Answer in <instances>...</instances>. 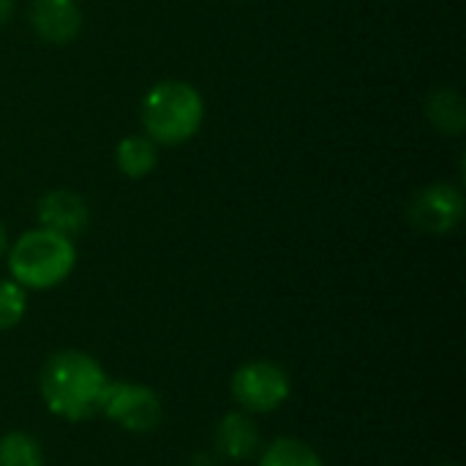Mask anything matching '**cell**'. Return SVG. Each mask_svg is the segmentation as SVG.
Instances as JSON below:
<instances>
[{"instance_id": "cell-10", "label": "cell", "mask_w": 466, "mask_h": 466, "mask_svg": "<svg viewBox=\"0 0 466 466\" xmlns=\"http://www.w3.org/2000/svg\"><path fill=\"white\" fill-rule=\"evenodd\" d=\"M426 117L442 137H461L466 131V101L456 87H437L426 98Z\"/></svg>"}, {"instance_id": "cell-13", "label": "cell", "mask_w": 466, "mask_h": 466, "mask_svg": "<svg viewBox=\"0 0 466 466\" xmlns=\"http://www.w3.org/2000/svg\"><path fill=\"white\" fill-rule=\"evenodd\" d=\"M0 466H44L41 442L25 431H8L0 437Z\"/></svg>"}, {"instance_id": "cell-4", "label": "cell", "mask_w": 466, "mask_h": 466, "mask_svg": "<svg viewBox=\"0 0 466 466\" xmlns=\"http://www.w3.org/2000/svg\"><path fill=\"white\" fill-rule=\"evenodd\" d=\"M98 412L115 426H120L123 431L150 434L161 426L164 404L161 396L147 385L128 382V380H117V382L109 380L101 393Z\"/></svg>"}, {"instance_id": "cell-8", "label": "cell", "mask_w": 466, "mask_h": 466, "mask_svg": "<svg viewBox=\"0 0 466 466\" xmlns=\"http://www.w3.org/2000/svg\"><path fill=\"white\" fill-rule=\"evenodd\" d=\"M38 227H46L66 238H79L90 224V208L82 194L71 188H52L35 205Z\"/></svg>"}, {"instance_id": "cell-2", "label": "cell", "mask_w": 466, "mask_h": 466, "mask_svg": "<svg viewBox=\"0 0 466 466\" xmlns=\"http://www.w3.org/2000/svg\"><path fill=\"white\" fill-rule=\"evenodd\" d=\"M139 120L145 137H150L156 145L177 147L199 134L205 123V98L191 82L161 79L142 96Z\"/></svg>"}, {"instance_id": "cell-15", "label": "cell", "mask_w": 466, "mask_h": 466, "mask_svg": "<svg viewBox=\"0 0 466 466\" xmlns=\"http://www.w3.org/2000/svg\"><path fill=\"white\" fill-rule=\"evenodd\" d=\"M14 16V0H0V27Z\"/></svg>"}, {"instance_id": "cell-6", "label": "cell", "mask_w": 466, "mask_h": 466, "mask_svg": "<svg viewBox=\"0 0 466 466\" xmlns=\"http://www.w3.org/2000/svg\"><path fill=\"white\" fill-rule=\"evenodd\" d=\"M464 191L453 183H429L410 202V224L426 235H451L464 221Z\"/></svg>"}, {"instance_id": "cell-1", "label": "cell", "mask_w": 466, "mask_h": 466, "mask_svg": "<svg viewBox=\"0 0 466 466\" xmlns=\"http://www.w3.org/2000/svg\"><path fill=\"white\" fill-rule=\"evenodd\" d=\"M109 377L104 366L82 350H60L46 358L38 388L46 410L68 423H82L98 412Z\"/></svg>"}, {"instance_id": "cell-7", "label": "cell", "mask_w": 466, "mask_h": 466, "mask_svg": "<svg viewBox=\"0 0 466 466\" xmlns=\"http://www.w3.org/2000/svg\"><path fill=\"white\" fill-rule=\"evenodd\" d=\"M33 33L52 46H66L82 33V8L76 0H33L27 8Z\"/></svg>"}, {"instance_id": "cell-9", "label": "cell", "mask_w": 466, "mask_h": 466, "mask_svg": "<svg viewBox=\"0 0 466 466\" xmlns=\"http://www.w3.org/2000/svg\"><path fill=\"white\" fill-rule=\"evenodd\" d=\"M259 429L246 412H229L216 426V448L229 461H248L259 451Z\"/></svg>"}, {"instance_id": "cell-14", "label": "cell", "mask_w": 466, "mask_h": 466, "mask_svg": "<svg viewBox=\"0 0 466 466\" xmlns=\"http://www.w3.org/2000/svg\"><path fill=\"white\" fill-rule=\"evenodd\" d=\"M27 311V289L14 279H0V330H11Z\"/></svg>"}, {"instance_id": "cell-16", "label": "cell", "mask_w": 466, "mask_h": 466, "mask_svg": "<svg viewBox=\"0 0 466 466\" xmlns=\"http://www.w3.org/2000/svg\"><path fill=\"white\" fill-rule=\"evenodd\" d=\"M8 254V232H5V227H3V221H0V259Z\"/></svg>"}, {"instance_id": "cell-11", "label": "cell", "mask_w": 466, "mask_h": 466, "mask_svg": "<svg viewBox=\"0 0 466 466\" xmlns=\"http://www.w3.org/2000/svg\"><path fill=\"white\" fill-rule=\"evenodd\" d=\"M115 164L128 180H145L158 167V145L145 134H131L117 142Z\"/></svg>"}, {"instance_id": "cell-12", "label": "cell", "mask_w": 466, "mask_h": 466, "mask_svg": "<svg viewBox=\"0 0 466 466\" xmlns=\"http://www.w3.org/2000/svg\"><path fill=\"white\" fill-rule=\"evenodd\" d=\"M259 466H325L319 453L306 445L303 440H295V437H279L273 440L265 451H262V459Z\"/></svg>"}, {"instance_id": "cell-17", "label": "cell", "mask_w": 466, "mask_h": 466, "mask_svg": "<svg viewBox=\"0 0 466 466\" xmlns=\"http://www.w3.org/2000/svg\"><path fill=\"white\" fill-rule=\"evenodd\" d=\"M448 466H456V464H448Z\"/></svg>"}, {"instance_id": "cell-5", "label": "cell", "mask_w": 466, "mask_h": 466, "mask_svg": "<svg viewBox=\"0 0 466 466\" xmlns=\"http://www.w3.org/2000/svg\"><path fill=\"white\" fill-rule=\"evenodd\" d=\"M292 393L289 374L270 360H248L232 377L235 401L254 415L276 412Z\"/></svg>"}, {"instance_id": "cell-3", "label": "cell", "mask_w": 466, "mask_h": 466, "mask_svg": "<svg viewBox=\"0 0 466 466\" xmlns=\"http://www.w3.org/2000/svg\"><path fill=\"white\" fill-rule=\"evenodd\" d=\"M76 268V246L71 238L46 227L22 232L8 248V273L27 292L60 287Z\"/></svg>"}]
</instances>
